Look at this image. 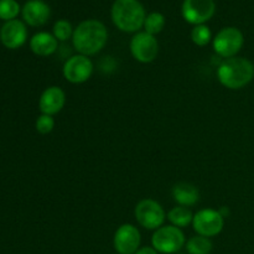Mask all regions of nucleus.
<instances>
[{
	"instance_id": "1",
	"label": "nucleus",
	"mask_w": 254,
	"mask_h": 254,
	"mask_svg": "<svg viewBox=\"0 0 254 254\" xmlns=\"http://www.w3.org/2000/svg\"><path fill=\"white\" fill-rule=\"evenodd\" d=\"M108 41V30L98 20H84L74 29L72 44L79 55L93 56L104 49Z\"/></svg>"
},
{
	"instance_id": "2",
	"label": "nucleus",
	"mask_w": 254,
	"mask_h": 254,
	"mask_svg": "<svg viewBox=\"0 0 254 254\" xmlns=\"http://www.w3.org/2000/svg\"><path fill=\"white\" fill-rule=\"evenodd\" d=\"M217 78L228 89H241L254 78V64L245 57H231L221 62L217 68Z\"/></svg>"
},
{
	"instance_id": "3",
	"label": "nucleus",
	"mask_w": 254,
	"mask_h": 254,
	"mask_svg": "<svg viewBox=\"0 0 254 254\" xmlns=\"http://www.w3.org/2000/svg\"><path fill=\"white\" fill-rule=\"evenodd\" d=\"M112 21L123 32H139L145 21V9L138 0H116L111 10Z\"/></svg>"
},
{
	"instance_id": "4",
	"label": "nucleus",
	"mask_w": 254,
	"mask_h": 254,
	"mask_svg": "<svg viewBox=\"0 0 254 254\" xmlns=\"http://www.w3.org/2000/svg\"><path fill=\"white\" fill-rule=\"evenodd\" d=\"M186 238L181 228L173 225L161 226L151 237V246L161 254H174L185 246Z\"/></svg>"
},
{
	"instance_id": "5",
	"label": "nucleus",
	"mask_w": 254,
	"mask_h": 254,
	"mask_svg": "<svg viewBox=\"0 0 254 254\" xmlns=\"http://www.w3.org/2000/svg\"><path fill=\"white\" fill-rule=\"evenodd\" d=\"M243 44H245V36L242 31L235 26L223 27L217 32L212 41L216 54L225 60L237 56L243 47Z\"/></svg>"
},
{
	"instance_id": "6",
	"label": "nucleus",
	"mask_w": 254,
	"mask_h": 254,
	"mask_svg": "<svg viewBox=\"0 0 254 254\" xmlns=\"http://www.w3.org/2000/svg\"><path fill=\"white\" fill-rule=\"evenodd\" d=\"M135 220L141 227L146 230L156 231L164 225L166 218V213L163 206L155 200L151 198H144L139 201L134 210Z\"/></svg>"
},
{
	"instance_id": "7",
	"label": "nucleus",
	"mask_w": 254,
	"mask_h": 254,
	"mask_svg": "<svg viewBox=\"0 0 254 254\" xmlns=\"http://www.w3.org/2000/svg\"><path fill=\"white\" fill-rule=\"evenodd\" d=\"M225 226V217L220 211L212 208H203L193 215L192 227L198 236L215 237L220 235Z\"/></svg>"
},
{
	"instance_id": "8",
	"label": "nucleus",
	"mask_w": 254,
	"mask_h": 254,
	"mask_svg": "<svg viewBox=\"0 0 254 254\" xmlns=\"http://www.w3.org/2000/svg\"><path fill=\"white\" fill-rule=\"evenodd\" d=\"M131 56L140 64H150L155 61L159 54L158 40L154 35L139 31L130 40Z\"/></svg>"
},
{
	"instance_id": "9",
	"label": "nucleus",
	"mask_w": 254,
	"mask_h": 254,
	"mask_svg": "<svg viewBox=\"0 0 254 254\" xmlns=\"http://www.w3.org/2000/svg\"><path fill=\"white\" fill-rule=\"evenodd\" d=\"M216 11L213 0H184L181 14L186 22L193 25H202L212 19Z\"/></svg>"
},
{
	"instance_id": "10",
	"label": "nucleus",
	"mask_w": 254,
	"mask_h": 254,
	"mask_svg": "<svg viewBox=\"0 0 254 254\" xmlns=\"http://www.w3.org/2000/svg\"><path fill=\"white\" fill-rule=\"evenodd\" d=\"M64 77L73 84H81L88 81L93 73V62L84 55H73L64 64Z\"/></svg>"
},
{
	"instance_id": "11",
	"label": "nucleus",
	"mask_w": 254,
	"mask_h": 254,
	"mask_svg": "<svg viewBox=\"0 0 254 254\" xmlns=\"http://www.w3.org/2000/svg\"><path fill=\"white\" fill-rule=\"evenodd\" d=\"M141 236L138 228L130 223L119 226L114 233L113 245L118 254H134L140 247Z\"/></svg>"
},
{
	"instance_id": "12",
	"label": "nucleus",
	"mask_w": 254,
	"mask_h": 254,
	"mask_svg": "<svg viewBox=\"0 0 254 254\" xmlns=\"http://www.w3.org/2000/svg\"><path fill=\"white\" fill-rule=\"evenodd\" d=\"M27 30L26 26L20 20H10L2 25L0 30V40L2 45L10 50H16L26 42Z\"/></svg>"
},
{
	"instance_id": "13",
	"label": "nucleus",
	"mask_w": 254,
	"mask_h": 254,
	"mask_svg": "<svg viewBox=\"0 0 254 254\" xmlns=\"http://www.w3.org/2000/svg\"><path fill=\"white\" fill-rule=\"evenodd\" d=\"M66 104V93L61 87L51 86L45 89L39 99V108L42 114L52 116L60 113Z\"/></svg>"
},
{
	"instance_id": "14",
	"label": "nucleus",
	"mask_w": 254,
	"mask_h": 254,
	"mask_svg": "<svg viewBox=\"0 0 254 254\" xmlns=\"http://www.w3.org/2000/svg\"><path fill=\"white\" fill-rule=\"evenodd\" d=\"M22 19L30 26H42L49 21L51 9L44 0H29L22 7Z\"/></svg>"
},
{
	"instance_id": "15",
	"label": "nucleus",
	"mask_w": 254,
	"mask_h": 254,
	"mask_svg": "<svg viewBox=\"0 0 254 254\" xmlns=\"http://www.w3.org/2000/svg\"><path fill=\"white\" fill-rule=\"evenodd\" d=\"M57 47H59V40L54 36V34L46 31L37 32L30 40V49L37 56H51L56 52Z\"/></svg>"
},
{
	"instance_id": "16",
	"label": "nucleus",
	"mask_w": 254,
	"mask_h": 254,
	"mask_svg": "<svg viewBox=\"0 0 254 254\" xmlns=\"http://www.w3.org/2000/svg\"><path fill=\"white\" fill-rule=\"evenodd\" d=\"M173 197L179 203V206L190 207V206L197 203L198 198H200V192L192 184L179 183L174 186Z\"/></svg>"
},
{
	"instance_id": "17",
	"label": "nucleus",
	"mask_w": 254,
	"mask_h": 254,
	"mask_svg": "<svg viewBox=\"0 0 254 254\" xmlns=\"http://www.w3.org/2000/svg\"><path fill=\"white\" fill-rule=\"evenodd\" d=\"M168 220L175 227L184 228L192 223L193 213L185 206H175L168 212Z\"/></svg>"
},
{
	"instance_id": "18",
	"label": "nucleus",
	"mask_w": 254,
	"mask_h": 254,
	"mask_svg": "<svg viewBox=\"0 0 254 254\" xmlns=\"http://www.w3.org/2000/svg\"><path fill=\"white\" fill-rule=\"evenodd\" d=\"M213 245L210 238L203 236H195L191 237L186 243V250L189 254H210Z\"/></svg>"
},
{
	"instance_id": "19",
	"label": "nucleus",
	"mask_w": 254,
	"mask_h": 254,
	"mask_svg": "<svg viewBox=\"0 0 254 254\" xmlns=\"http://www.w3.org/2000/svg\"><path fill=\"white\" fill-rule=\"evenodd\" d=\"M165 16H164L161 12L153 11L150 12V14L146 15L143 27L144 30H145V32L155 36V35L160 34V32L163 31L164 27H165Z\"/></svg>"
},
{
	"instance_id": "20",
	"label": "nucleus",
	"mask_w": 254,
	"mask_h": 254,
	"mask_svg": "<svg viewBox=\"0 0 254 254\" xmlns=\"http://www.w3.org/2000/svg\"><path fill=\"white\" fill-rule=\"evenodd\" d=\"M191 40H192L193 44L200 47L207 46L212 40V32L207 25H196L191 31Z\"/></svg>"
},
{
	"instance_id": "21",
	"label": "nucleus",
	"mask_w": 254,
	"mask_h": 254,
	"mask_svg": "<svg viewBox=\"0 0 254 254\" xmlns=\"http://www.w3.org/2000/svg\"><path fill=\"white\" fill-rule=\"evenodd\" d=\"M20 5L16 0H0V19L14 20L19 15Z\"/></svg>"
},
{
	"instance_id": "22",
	"label": "nucleus",
	"mask_w": 254,
	"mask_h": 254,
	"mask_svg": "<svg viewBox=\"0 0 254 254\" xmlns=\"http://www.w3.org/2000/svg\"><path fill=\"white\" fill-rule=\"evenodd\" d=\"M73 27L67 20H57L54 25V36L59 41H67L73 36Z\"/></svg>"
},
{
	"instance_id": "23",
	"label": "nucleus",
	"mask_w": 254,
	"mask_h": 254,
	"mask_svg": "<svg viewBox=\"0 0 254 254\" xmlns=\"http://www.w3.org/2000/svg\"><path fill=\"white\" fill-rule=\"evenodd\" d=\"M36 130L40 134H49L54 130L55 128V119L52 116H47V114H41L39 118L36 119Z\"/></svg>"
},
{
	"instance_id": "24",
	"label": "nucleus",
	"mask_w": 254,
	"mask_h": 254,
	"mask_svg": "<svg viewBox=\"0 0 254 254\" xmlns=\"http://www.w3.org/2000/svg\"><path fill=\"white\" fill-rule=\"evenodd\" d=\"M134 254H159L158 251L153 247H141Z\"/></svg>"
}]
</instances>
